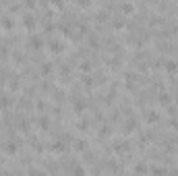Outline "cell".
Here are the masks:
<instances>
[{"mask_svg": "<svg viewBox=\"0 0 178 176\" xmlns=\"http://www.w3.org/2000/svg\"><path fill=\"white\" fill-rule=\"evenodd\" d=\"M48 46H50V50H52L54 54H58V52H62V50H64V43H62L60 39H50Z\"/></svg>", "mask_w": 178, "mask_h": 176, "instance_id": "cell-1", "label": "cell"}, {"mask_svg": "<svg viewBox=\"0 0 178 176\" xmlns=\"http://www.w3.org/2000/svg\"><path fill=\"white\" fill-rule=\"evenodd\" d=\"M35 23H37V21H35L33 15H25V17H23V25H25L27 29H35Z\"/></svg>", "mask_w": 178, "mask_h": 176, "instance_id": "cell-2", "label": "cell"}, {"mask_svg": "<svg viewBox=\"0 0 178 176\" xmlns=\"http://www.w3.org/2000/svg\"><path fill=\"white\" fill-rule=\"evenodd\" d=\"M29 46L35 48V50H39V48L43 46V41H41V37H37V35H29Z\"/></svg>", "mask_w": 178, "mask_h": 176, "instance_id": "cell-3", "label": "cell"}, {"mask_svg": "<svg viewBox=\"0 0 178 176\" xmlns=\"http://www.w3.org/2000/svg\"><path fill=\"white\" fill-rule=\"evenodd\" d=\"M73 108H75V112H77V114H81L83 110L87 108V102H83V100H79V97H77V100L73 102Z\"/></svg>", "mask_w": 178, "mask_h": 176, "instance_id": "cell-4", "label": "cell"}, {"mask_svg": "<svg viewBox=\"0 0 178 176\" xmlns=\"http://www.w3.org/2000/svg\"><path fill=\"white\" fill-rule=\"evenodd\" d=\"M124 25H126L124 17H116V19H112V27H114V29H122Z\"/></svg>", "mask_w": 178, "mask_h": 176, "instance_id": "cell-5", "label": "cell"}, {"mask_svg": "<svg viewBox=\"0 0 178 176\" xmlns=\"http://www.w3.org/2000/svg\"><path fill=\"white\" fill-rule=\"evenodd\" d=\"M168 73H176L178 71V62L176 60H166V67H164Z\"/></svg>", "mask_w": 178, "mask_h": 176, "instance_id": "cell-6", "label": "cell"}, {"mask_svg": "<svg viewBox=\"0 0 178 176\" xmlns=\"http://www.w3.org/2000/svg\"><path fill=\"white\" fill-rule=\"evenodd\" d=\"M132 11H135V6H132L130 2H122V4H120V13H122V15H130Z\"/></svg>", "mask_w": 178, "mask_h": 176, "instance_id": "cell-7", "label": "cell"}, {"mask_svg": "<svg viewBox=\"0 0 178 176\" xmlns=\"http://www.w3.org/2000/svg\"><path fill=\"white\" fill-rule=\"evenodd\" d=\"M158 118H160V114L155 112V110H149V112L145 114V120L147 122H158Z\"/></svg>", "mask_w": 178, "mask_h": 176, "instance_id": "cell-8", "label": "cell"}, {"mask_svg": "<svg viewBox=\"0 0 178 176\" xmlns=\"http://www.w3.org/2000/svg\"><path fill=\"white\" fill-rule=\"evenodd\" d=\"M11 104H13L11 95H6V93H2V95H0V108H8Z\"/></svg>", "mask_w": 178, "mask_h": 176, "instance_id": "cell-9", "label": "cell"}, {"mask_svg": "<svg viewBox=\"0 0 178 176\" xmlns=\"http://www.w3.org/2000/svg\"><path fill=\"white\" fill-rule=\"evenodd\" d=\"M4 153H8V156H13V153H17V145H15L13 141L4 143Z\"/></svg>", "mask_w": 178, "mask_h": 176, "instance_id": "cell-10", "label": "cell"}, {"mask_svg": "<svg viewBox=\"0 0 178 176\" xmlns=\"http://www.w3.org/2000/svg\"><path fill=\"white\" fill-rule=\"evenodd\" d=\"M0 23H2V27H4V29H13V19H11L8 15H4L2 19H0Z\"/></svg>", "mask_w": 178, "mask_h": 176, "instance_id": "cell-11", "label": "cell"}, {"mask_svg": "<svg viewBox=\"0 0 178 176\" xmlns=\"http://www.w3.org/2000/svg\"><path fill=\"white\" fill-rule=\"evenodd\" d=\"M114 151H116V153H124V151H128V143H124V141L116 143V145H114Z\"/></svg>", "mask_w": 178, "mask_h": 176, "instance_id": "cell-12", "label": "cell"}, {"mask_svg": "<svg viewBox=\"0 0 178 176\" xmlns=\"http://www.w3.org/2000/svg\"><path fill=\"white\" fill-rule=\"evenodd\" d=\"M52 151L62 153V151H64V143H62V141H54V143H52Z\"/></svg>", "mask_w": 178, "mask_h": 176, "instance_id": "cell-13", "label": "cell"}, {"mask_svg": "<svg viewBox=\"0 0 178 176\" xmlns=\"http://www.w3.org/2000/svg\"><path fill=\"white\" fill-rule=\"evenodd\" d=\"M151 174H153V176H166V170H164L162 166H153V168H151Z\"/></svg>", "mask_w": 178, "mask_h": 176, "instance_id": "cell-14", "label": "cell"}, {"mask_svg": "<svg viewBox=\"0 0 178 176\" xmlns=\"http://www.w3.org/2000/svg\"><path fill=\"white\" fill-rule=\"evenodd\" d=\"M54 69H52V62H43L41 64V75H50Z\"/></svg>", "mask_w": 178, "mask_h": 176, "instance_id": "cell-15", "label": "cell"}, {"mask_svg": "<svg viewBox=\"0 0 178 176\" xmlns=\"http://www.w3.org/2000/svg\"><path fill=\"white\" fill-rule=\"evenodd\" d=\"M37 124H39V126H41L43 130H46V128L50 126V120H48L46 116H39V118H37Z\"/></svg>", "mask_w": 178, "mask_h": 176, "instance_id": "cell-16", "label": "cell"}, {"mask_svg": "<svg viewBox=\"0 0 178 176\" xmlns=\"http://www.w3.org/2000/svg\"><path fill=\"white\" fill-rule=\"evenodd\" d=\"M73 176H85V168L83 166H73Z\"/></svg>", "mask_w": 178, "mask_h": 176, "instance_id": "cell-17", "label": "cell"}, {"mask_svg": "<svg viewBox=\"0 0 178 176\" xmlns=\"http://www.w3.org/2000/svg\"><path fill=\"white\" fill-rule=\"evenodd\" d=\"M170 100H172V97H170L168 93H160V104H164V106H170Z\"/></svg>", "mask_w": 178, "mask_h": 176, "instance_id": "cell-18", "label": "cell"}, {"mask_svg": "<svg viewBox=\"0 0 178 176\" xmlns=\"http://www.w3.org/2000/svg\"><path fill=\"white\" fill-rule=\"evenodd\" d=\"M83 85L85 87H93L95 85V79L93 77H83Z\"/></svg>", "mask_w": 178, "mask_h": 176, "instance_id": "cell-19", "label": "cell"}, {"mask_svg": "<svg viewBox=\"0 0 178 176\" xmlns=\"http://www.w3.org/2000/svg\"><path fill=\"white\" fill-rule=\"evenodd\" d=\"M75 147H77L79 151H85V149H87V143H85L83 139H79V141H75Z\"/></svg>", "mask_w": 178, "mask_h": 176, "instance_id": "cell-20", "label": "cell"}, {"mask_svg": "<svg viewBox=\"0 0 178 176\" xmlns=\"http://www.w3.org/2000/svg\"><path fill=\"white\" fill-rule=\"evenodd\" d=\"M135 172H137V174H145V172H147L145 164H137V166H135Z\"/></svg>", "mask_w": 178, "mask_h": 176, "instance_id": "cell-21", "label": "cell"}, {"mask_svg": "<svg viewBox=\"0 0 178 176\" xmlns=\"http://www.w3.org/2000/svg\"><path fill=\"white\" fill-rule=\"evenodd\" d=\"M29 176H46V174H43L41 170H37V168H31L29 170Z\"/></svg>", "mask_w": 178, "mask_h": 176, "instance_id": "cell-22", "label": "cell"}, {"mask_svg": "<svg viewBox=\"0 0 178 176\" xmlns=\"http://www.w3.org/2000/svg\"><path fill=\"white\" fill-rule=\"evenodd\" d=\"M81 71H85V73H87V71H91V62H87V60L81 62Z\"/></svg>", "mask_w": 178, "mask_h": 176, "instance_id": "cell-23", "label": "cell"}, {"mask_svg": "<svg viewBox=\"0 0 178 176\" xmlns=\"http://www.w3.org/2000/svg\"><path fill=\"white\" fill-rule=\"evenodd\" d=\"M132 128H135V120H128V122H126V126H124V130H126V133H130Z\"/></svg>", "mask_w": 178, "mask_h": 176, "instance_id": "cell-24", "label": "cell"}, {"mask_svg": "<svg viewBox=\"0 0 178 176\" xmlns=\"http://www.w3.org/2000/svg\"><path fill=\"white\" fill-rule=\"evenodd\" d=\"M110 130H112L110 126H102V128H100V135H102V137H104V135L108 137V135H110Z\"/></svg>", "mask_w": 178, "mask_h": 176, "instance_id": "cell-25", "label": "cell"}, {"mask_svg": "<svg viewBox=\"0 0 178 176\" xmlns=\"http://www.w3.org/2000/svg\"><path fill=\"white\" fill-rule=\"evenodd\" d=\"M35 108H37V110H46V102L37 100V102H35Z\"/></svg>", "mask_w": 178, "mask_h": 176, "instance_id": "cell-26", "label": "cell"}, {"mask_svg": "<svg viewBox=\"0 0 178 176\" xmlns=\"http://www.w3.org/2000/svg\"><path fill=\"white\" fill-rule=\"evenodd\" d=\"M95 19L100 21V23H104V21L108 19V15H104V13H97V15H95Z\"/></svg>", "mask_w": 178, "mask_h": 176, "instance_id": "cell-27", "label": "cell"}, {"mask_svg": "<svg viewBox=\"0 0 178 176\" xmlns=\"http://www.w3.org/2000/svg\"><path fill=\"white\" fill-rule=\"evenodd\" d=\"M21 130H25V133H29V122H27V120H23V122H21Z\"/></svg>", "mask_w": 178, "mask_h": 176, "instance_id": "cell-28", "label": "cell"}, {"mask_svg": "<svg viewBox=\"0 0 178 176\" xmlns=\"http://www.w3.org/2000/svg\"><path fill=\"white\" fill-rule=\"evenodd\" d=\"M43 29H46V31H54V23H43Z\"/></svg>", "mask_w": 178, "mask_h": 176, "instance_id": "cell-29", "label": "cell"}, {"mask_svg": "<svg viewBox=\"0 0 178 176\" xmlns=\"http://www.w3.org/2000/svg\"><path fill=\"white\" fill-rule=\"evenodd\" d=\"M87 126H89V122H87V120H81V122H79V128H81V130H85Z\"/></svg>", "mask_w": 178, "mask_h": 176, "instance_id": "cell-30", "label": "cell"}, {"mask_svg": "<svg viewBox=\"0 0 178 176\" xmlns=\"http://www.w3.org/2000/svg\"><path fill=\"white\" fill-rule=\"evenodd\" d=\"M170 176H178V170H172V172H170Z\"/></svg>", "mask_w": 178, "mask_h": 176, "instance_id": "cell-31", "label": "cell"}]
</instances>
